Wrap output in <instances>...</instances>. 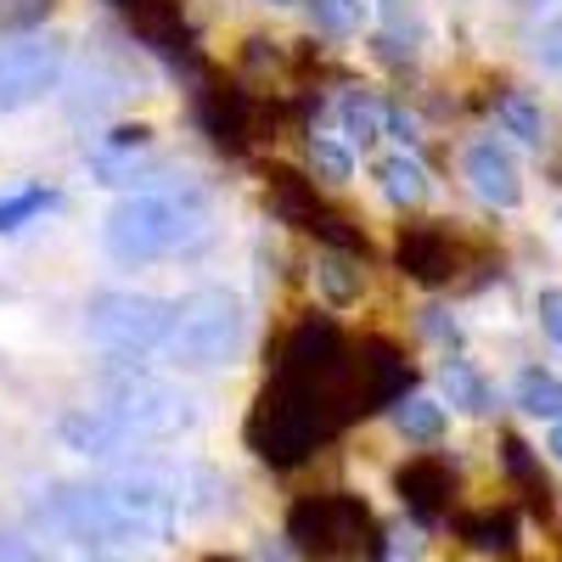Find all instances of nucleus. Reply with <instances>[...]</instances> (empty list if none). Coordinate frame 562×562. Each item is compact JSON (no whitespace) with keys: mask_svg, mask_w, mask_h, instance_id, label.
<instances>
[{"mask_svg":"<svg viewBox=\"0 0 562 562\" xmlns=\"http://www.w3.org/2000/svg\"><path fill=\"white\" fill-rule=\"evenodd\" d=\"M349 422V400H344V383H304V378H276L259 389L254 400V416H248V445L259 461L270 467H304L326 439Z\"/></svg>","mask_w":562,"mask_h":562,"instance_id":"1","label":"nucleus"},{"mask_svg":"<svg viewBox=\"0 0 562 562\" xmlns=\"http://www.w3.org/2000/svg\"><path fill=\"white\" fill-rule=\"evenodd\" d=\"M209 231V209L192 198V192H147V198H124L113 214H108V254L119 265H147L158 254H175V248H192L203 243Z\"/></svg>","mask_w":562,"mask_h":562,"instance_id":"2","label":"nucleus"},{"mask_svg":"<svg viewBox=\"0 0 562 562\" xmlns=\"http://www.w3.org/2000/svg\"><path fill=\"white\" fill-rule=\"evenodd\" d=\"M288 540L310 562H378L383 557V524L371 518L360 495H304L288 512Z\"/></svg>","mask_w":562,"mask_h":562,"instance_id":"3","label":"nucleus"},{"mask_svg":"<svg viewBox=\"0 0 562 562\" xmlns=\"http://www.w3.org/2000/svg\"><path fill=\"white\" fill-rule=\"evenodd\" d=\"M34 524L52 529L63 546L102 551V557L147 546V535L124 518V506L113 501L108 484H52L34 501Z\"/></svg>","mask_w":562,"mask_h":562,"instance_id":"4","label":"nucleus"},{"mask_svg":"<svg viewBox=\"0 0 562 562\" xmlns=\"http://www.w3.org/2000/svg\"><path fill=\"white\" fill-rule=\"evenodd\" d=\"M248 344V304L225 288H203L192 299L175 304V326H169V360L175 366H192V371H209V366H225L237 360Z\"/></svg>","mask_w":562,"mask_h":562,"instance_id":"5","label":"nucleus"},{"mask_svg":"<svg viewBox=\"0 0 562 562\" xmlns=\"http://www.w3.org/2000/svg\"><path fill=\"white\" fill-rule=\"evenodd\" d=\"M102 400L119 422H130V428L140 439H180L192 434L203 422V400L186 394L164 378H147V371H124V378H108L102 383Z\"/></svg>","mask_w":562,"mask_h":562,"instance_id":"6","label":"nucleus"},{"mask_svg":"<svg viewBox=\"0 0 562 562\" xmlns=\"http://www.w3.org/2000/svg\"><path fill=\"white\" fill-rule=\"evenodd\" d=\"M169 326H175V304L153 293H97L85 304V333L119 355L158 349L169 338Z\"/></svg>","mask_w":562,"mask_h":562,"instance_id":"7","label":"nucleus"},{"mask_svg":"<svg viewBox=\"0 0 562 562\" xmlns=\"http://www.w3.org/2000/svg\"><path fill=\"white\" fill-rule=\"evenodd\" d=\"M68 45L57 34H18L0 40V113H23L63 85Z\"/></svg>","mask_w":562,"mask_h":562,"instance_id":"8","label":"nucleus"},{"mask_svg":"<svg viewBox=\"0 0 562 562\" xmlns=\"http://www.w3.org/2000/svg\"><path fill=\"white\" fill-rule=\"evenodd\" d=\"M405 394H411V366H405V355H400L389 338H366L360 349H349V366H344L349 416L400 405Z\"/></svg>","mask_w":562,"mask_h":562,"instance_id":"9","label":"nucleus"},{"mask_svg":"<svg viewBox=\"0 0 562 562\" xmlns=\"http://www.w3.org/2000/svg\"><path fill=\"white\" fill-rule=\"evenodd\" d=\"M113 501L124 506V518L147 535V546L175 540V529L186 524V501L175 490V473H124L108 484Z\"/></svg>","mask_w":562,"mask_h":562,"instance_id":"10","label":"nucleus"},{"mask_svg":"<svg viewBox=\"0 0 562 562\" xmlns=\"http://www.w3.org/2000/svg\"><path fill=\"white\" fill-rule=\"evenodd\" d=\"M394 259H400V270L411 281H422V288H445V281L456 276V243H450V231L434 225V220L405 225L400 243H394Z\"/></svg>","mask_w":562,"mask_h":562,"instance_id":"11","label":"nucleus"},{"mask_svg":"<svg viewBox=\"0 0 562 562\" xmlns=\"http://www.w3.org/2000/svg\"><path fill=\"white\" fill-rule=\"evenodd\" d=\"M467 180H473V192L490 209H518L524 203V169L501 140H473V147H467Z\"/></svg>","mask_w":562,"mask_h":562,"instance_id":"12","label":"nucleus"},{"mask_svg":"<svg viewBox=\"0 0 562 562\" xmlns=\"http://www.w3.org/2000/svg\"><path fill=\"white\" fill-rule=\"evenodd\" d=\"M57 434H63V445L74 450V456H97V461H113V456H124V450H135L140 445V434L130 428V422H119L113 411H68L63 422H57Z\"/></svg>","mask_w":562,"mask_h":562,"instance_id":"13","label":"nucleus"},{"mask_svg":"<svg viewBox=\"0 0 562 562\" xmlns=\"http://www.w3.org/2000/svg\"><path fill=\"white\" fill-rule=\"evenodd\" d=\"M113 12L164 57H186L192 52V29H186L180 0H113Z\"/></svg>","mask_w":562,"mask_h":562,"instance_id":"14","label":"nucleus"},{"mask_svg":"<svg viewBox=\"0 0 562 562\" xmlns=\"http://www.w3.org/2000/svg\"><path fill=\"white\" fill-rule=\"evenodd\" d=\"M203 130H209L214 147L243 153L248 135H254V102L243 97L237 85H209V97H203Z\"/></svg>","mask_w":562,"mask_h":562,"instance_id":"15","label":"nucleus"},{"mask_svg":"<svg viewBox=\"0 0 562 562\" xmlns=\"http://www.w3.org/2000/svg\"><path fill=\"white\" fill-rule=\"evenodd\" d=\"M394 490H400V501L416 512V518H439V512L450 506V467L445 461H434V456H416V461H405L400 467V479H394Z\"/></svg>","mask_w":562,"mask_h":562,"instance_id":"16","label":"nucleus"},{"mask_svg":"<svg viewBox=\"0 0 562 562\" xmlns=\"http://www.w3.org/2000/svg\"><path fill=\"white\" fill-rule=\"evenodd\" d=\"M315 288L326 293V304H355L360 299V254L349 248H333L315 270Z\"/></svg>","mask_w":562,"mask_h":562,"instance_id":"17","label":"nucleus"},{"mask_svg":"<svg viewBox=\"0 0 562 562\" xmlns=\"http://www.w3.org/2000/svg\"><path fill=\"white\" fill-rule=\"evenodd\" d=\"M495 119H501L506 135L529 140V147H540V140H546V113H540V102L529 97V90H506V97L495 102Z\"/></svg>","mask_w":562,"mask_h":562,"instance_id":"18","label":"nucleus"},{"mask_svg":"<svg viewBox=\"0 0 562 562\" xmlns=\"http://www.w3.org/2000/svg\"><path fill=\"white\" fill-rule=\"evenodd\" d=\"M394 422H400V434H405V439L434 445V439L445 434V405H439L434 394H405V400L394 405Z\"/></svg>","mask_w":562,"mask_h":562,"instance_id":"19","label":"nucleus"},{"mask_svg":"<svg viewBox=\"0 0 562 562\" xmlns=\"http://www.w3.org/2000/svg\"><path fill=\"white\" fill-rule=\"evenodd\" d=\"M445 394H450V405H461L467 416H490V405H495L490 383L479 378V366H467V360H450V366H445Z\"/></svg>","mask_w":562,"mask_h":562,"instance_id":"20","label":"nucleus"},{"mask_svg":"<svg viewBox=\"0 0 562 562\" xmlns=\"http://www.w3.org/2000/svg\"><path fill=\"white\" fill-rule=\"evenodd\" d=\"M461 535H467V546H473V551L506 557L512 546H518V518H512V512H479V518L461 524Z\"/></svg>","mask_w":562,"mask_h":562,"instance_id":"21","label":"nucleus"},{"mask_svg":"<svg viewBox=\"0 0 562 562\" xmlns=\"http://www.w3.org/2000/svg\"><path fill=\"white\" fill-rule=\"evenodd\" d=\"M512 394H518V411H524V416H546V422L562 416V378H551V371H535V366H529Z\"/></svg>","mask_w":562,"mask_h":562,"instance_id":"22","label":"nucleus"},{"mask_svg":"<svg viewBox=\"0 0 562 562\" xmlns=\"http://www.w3.org/2000/svg\"><path fill=\"white\" fill-rule=\"evenodd\" d=\"M378 180H383V192H389V203H422L428 198V169H422L416 158H389L383 169H378Z\"/></svg>","mask_w":562,"mask_h":562,"instance_id":"23","label":"nucleus"},{"mask_svg":"<svg viewBox=\"0 0 562 562\" xmlns=\"http://www.w3.org/2000/svg\"><path fill=\"white\" fill-rule=\"evenodd\" d=\"M57 198L45 192V186H29V192H12V198H0V231H18V225H29L34 214H45Z\"/></svg>","mask_w":562,"mask_h":562,"instance_id":"24","label":"nucleus"},{"mask_svg":"<svg viewBox=\"0 0 562 562\" xmlns=\"http://www.w3.org/2000/svg\"><path fill=\"white\" fill-rule=\"evenodd\" d=\"M344 135L355 140V147H371V140L383 135V113H378V102L349 97V102H344Z\"/></svg>","mask_w":562,"mask_h":562,"instance_id":"25","label":"nucleus"},{"mask_svg":"<svg viewBox=\"0 0 562 562\" xmlns=\"http://www.w3.org/2000/svg\"><path fill=\"white\" fill-rule=\"evenodd\" d=\"M310 169H315V180H326V186H338V180H349V169H355V158L338 147V140H310Z\"/></svg>","mask_w":562,"mask_h":562,"instance_id":"26","label":"nucleus"},{"mask_svg":"<svg viewBox=\"0 0 562 562\" xmlns=\"http://www.w3.org/2000/svg\"><path fill=\"white\" fill-rule=\"evenodd\" d=\"M321 34H349L360 23V0H304Z\"/></svg>","mask_w":562,"mask_h":562,"instance_id":"27","label":"nucleus"},{"mask_svg":"<svg viewBox=\"0 0 562 562\" xmlns=\"http://www.w3.org/2000/svg\"><path fill=\"white\" fill-rule=\"evenodd\" d=\"M57 0H0V29H40L45 18H52Z\"/></svg>","mask_w":562,"mask_h":562,"instance_id":"28","label":"nucleus"},{"mask_svg":"<svg viewBox=\"0 0 562 562\" xmlns=\"http://www.w3.org/2000/svg\"><path fill=\"white\" fill-rule=\"evenodd\" d=\"M535 63L546 74H562V18H551L540 34H535Z\"/></svg>","mask_w":562,"mask_h":562,"instance_id":"29","label":"nucleus"},{"mask_svg":"<svg viewBox=\"0 0 562 562\" xmlns=\"http://www.w3.org/2000/svg\"><path fill=\"white\" fill-rule=\"evenodd\" d=\"M535 315H540V326H546V338L562 349V293H557V288H551V293H540Z\"/></svg>","mask_w":562,"mask_h":562,"instance_id":"30","label":"nucleus"},{"mask_svg":"<svg viewBox=\"0 0 562 562\" xmlns=\"http://www.w3.org/2000/svg\"><path fill=\"white\" fill-rule=\"evenodd\" d=\"M0 562H52L34 540H23V535H0Z\"/></svg>","mask_w":562,"mask_h":562,"instance_id":"31","label":"nucleus"},{"mask_svg":"<svg viewBox=\"0 0 562 562\" xmlns=\"http://www.w3.org/2000/svg\"><path fill=\"white\" fill-rule=\"evenodd\" d=\"M147 135H153L147 124H124V130H113V147H119V153H130V147H147Z\"/></svg>","mask_w":562,"mask_h":562,"instance_id":"32","label":"nucleus"},{"mask_svg":"<svg viewBox=\"0 0 562 562\" xmlns=\"http://www.w3.org/2000/svg\"><path fill=\"white\" fill-rule=\"evenodd\" d=\"M546 450H551V456L562 461V416H557V428H551V439H546Z\"/></svg>","mask_w":562,"mask_h":562,"instance_id":"33","label":"nucleus"},{"mask_svg":"<svg viewBox=\"0 0 562 562\" xmlns=\"http://www.w3.org/2000/svg\"><path fill=\"white\" fill-rule=\"evenodd\" d=\"M276 7H299V0H276Z\"/></svg>","mask_w":562,"mask_h":562,"instance_id":"34","label":"nucleus"},{"mask_svg":"<svg viewBox=\"0 0 562 562\" xmlns=\"http://www.w3.org/2000/svg\"><path fill=\"white\" fill-rule=\"evenodd\" d=\"M518 7H540V0H518Z\"/></svg>","mask_w":562,"mask_h":562,"instance_id":"35","label":"nucleus"},{"mask_svg":"<svg viewBox=\"0 0 562 562\" xmlns=\"http://www.w3.org/2000/svg\"><path fill=\"white\" fill-rule=\"evenodd\" d=\"M209 562H231V557H209Z\"/></svg>","mask_w":562,"mask_h":562,"instance_id":"36","label":"nucleus"}]
</instances>
